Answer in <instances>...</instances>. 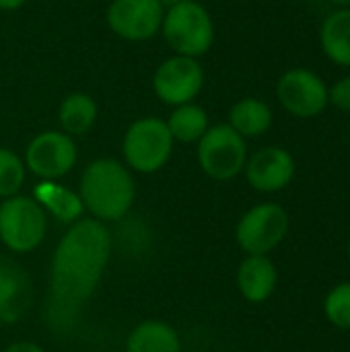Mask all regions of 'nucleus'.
Instances as JSON below:
<instances>
[{"label":"nucleus","instance_id":"nucleus-25","mask_svg":"<svg viewBox=\"0 0 350 352\" xmlns=\"http://www.w3.org/2000/svg\"><path fill=\"white\" fill-rule=\"evenodd\" d=\"M27 0H0V10H14L19 6H23Z\"/></svg>","mask_w":350,"mask_h":352},{"label":"nucleus","instance_id":"nucleus-19","mask_svg":"<svg viewBox=\"0 0 350 352\" xmlns=\"http://www.w3.org/2000/svg\"><path fill=\"white\" fill-rule=\"evenodd\" d=\"M58 122L64 134L83 136L97 122V103L87 93H70L58 109Z\"/></svg>","mask_w":350,"mask_h":352},{"label":"nucleus","instance_id":"nucleus-20","mask_svg":"<svg viewBox=\"0 0 350 352\" xmlns=\"http://www.w3.org/2000/svg\"><path fill=\"white\" fill-rule=\"evenodd\" d=\"M167 128L171 132L173 142L194 144L206 134L210 124H208V116H206L204 107H200L196 103H184L171 111V116L167 120Z\"/></svg>","mask_w":350,"mask_h":352},{"label":"nucleus","instance_id":"nucleus-23","mask_svg":"<svg viewBox=\"0 0 350 352\" xmlns=\"http://www.w3.org/2000/svg\"><path fill=\"white\" fill-rule=\"evenodd\" d=\"M328 101L336 109L350 113V76H344L336 80L332 87H328Z\"/></svg>","mask_w":350,"mask_h":352},{"label":"nucleus","instance_id":"nucleus-15","mask_svg":"<svg viewBox=\"0 0 350 352\" xmlns=\"http://www.w3.org/2000/svg\"><path fill=\"white\" fill-rule=\"evenodd\" d=\"M179 332L163 320L140 322L126 338V352H182Z\"/></svg>","mask_w":350,"mask_h":352},{"label":"nucleus","instance_id":"nucleus-5","mask_svg":"<svg viewBox=\"0 0 350 352\" xmlns=\"http://www.w3.org/2000/svg\"><path fill=\"white\" fill-rule=\"evenodd\" d=\"M173 138L165 120L140 118L128 126L122 140V155L126 167L136 173H157L171 157Z\"/></svg>","mask_w":350,"mask_h":352},{"label":"nucleus","instance_id":"nucleus-10","mask_svg":"<svg viewBox=\"0 0 350 352\" xmlns=\"http://www.w3.org/2000/svg\"><path fill=\"white\" fill-rule=\"evenodd\" d=\"M202 85H204V70L196 58H188V56H173L165 60L153 76L155 95L163 103L173 107L192 103L202 91Z\"/></svg>","mask_w":350,"mask_h":352},{"label":"nucleus","instance_id":"nucleus-12","mask_svg":"<svg viewBox=\"0 0 350 352\" xmlns=\"http://www.w3.org/2000/svg\"><path fill=\"white\" fill-rule=\"evenodd\" d=\"M295 157L283 146H264L248 157L243 175L252 190L260 194H276L295 179Z\"/></svg>","mask_w":350,"mask_h":352},{"label":"nucleus","instance_id":"nucleus-16","mask_svg":"<svg viewBox=\"0 0 350 352\" xmlns=\"http://www.w3.org/2000/svg\"><path fill=\"white\" fill-rule=\"evenodd\" d=\"M33 200L56 221L64 223L66 227L83 219L85 204L78 192H72L56 182H41L33 192Z\"/></svg>","mask_w":350,"mask_h":352},{"label":"nucleus","instance_id":"nucleus-18","mask_svg":"<svg viewBox=\"0 0 350 352\" xmlns=\"http://www.w3.org/2000/svg\"><path fill=\"white\" fill-rule=\"evenodd\" d=\"M272 109L266 101L256 97H245L237 101L229 111V126L241 138H258L264 136L272 126Z\"/></svg>","mask_w":350,"mask_h":352},{"label":"nucleus","instance_id":"nucleus-13","mask_svg":"<svg viewBox=\"0 0 350 352\" xmlns=\"http://www.w3.org/2000/svg\"><path fill=\"white\" fill-rule=\"evenodd\" d=\"M33 280L8 254H0V326L21 322L33 305Z\"/></svg>","mask_w":350,"mask_h":352},{"label":"nucleus","instance_id":"nucleus-14","mask_svg":"<svg viewBox=\"0 0 350 352\" xmlns=\"http://www.w3.org/2000/svg\"><path fill=\"white\" fill-rule=\"evenodd\" d=\"M235 285L248 303L262 305L278 287V268L270 256H245L237 266Z\"/></svg>","mask_w":350,"mask_h":352},{"label":"nucleus","instance_id":"nucleus-27","mask_svg":"<svg viewBox=\"0 0 350 352\" xmlns=\"http://www.w3.org/2000/svg\"><path fill=\"white\" fill-rule=\"evenodd\" d=\"M159 2L163 4V8H171V6L182 4V2H186V0H159Z\"/></svg>","mask_w":350,"mask_h":352},{"label":"nucleus","instance_id":"nucleus-7","mask_svg":"<svg viewBox=\"0 0 350 352\" xmlns=\"http://www.w3.org/2000/svg\"><path fill=\"white\" fill-rule=\"evenodd\" d=\"M200 169L217 182H229L243 173L248 161V144L229 124H217L196 142Z\"/></svg>","mask_w":350,"mask_h":352},{"label":"nucleus","instance_id":"nucleus-21","mask_svg":"<svg viewBox=\"0 0 350 352\" xmlns=\"http://www.w3.org/2000/svg\"><path fill=\"white\" fill-rule=\"evenodd\" d=\"M324 318L340 332H350V280L336 283L324 297Z\"/></svg>","mask_w":350,"mask_h":352},{"label":"nucleus","instance_id":"nucleus-26","mask_svg":"<svg viewBox=\"0 0 350 352\" xmlns=\"http://www.w3.org/2000/svg\"><path fill=\"white\" fill-rule=\"evenodd\" d=\"M336 8H350V0H328Z\"/></svg>","mask_w":350,"mask_h":352},{"label":"nucleus","instance_id":"nucleus-1","mask_svg":"<svg viewBox=\"0 0 350 352\" xmlns=\"http://www.w3.org/2000/svg\"><path fill=\"white\" fill-rule=\"evenodd\" d=\"M113 239L105 223L83 217L68 225L56 243L50 268L54 322L68 326L95 295L109 264Z\"/></svg>","mask_w":350,"mask_h":352},{"label":"nucleus","instance_id":"nucleus-3","mask_svg":"<svg viewBox=\"0 0 350 352\" xmlns=\"http://www.w3.org/2000/svg\"><path fill=\"white\" fill-rule=\"evenodd\" d=\"M47 235V212L31 196L0 202V241L6 252L23 256L35 252Z\"/></svg>","mask_w":350,"mask_h":352},{"label":"nucleus","instance_id":"nucleus-11","mask_svg":"<svg viewBox=\"0 0 350 352\" xmlns=\"http://www.w3.org/2000/svg\"><path fill=\"white\" fill-rule=\"evenodd\" d=\"M165 8L159 0H113L107 8L109 29L128 41H144L161 31Z\"/></svg>","mask_w":350,"mask_h":352},{"label":"nucleus","instance_id":"nucleus-9","mask_svg":"<svg viewBox=\"0 0 350 352\" xmlns=\"http://www.w3.org/2000/svg\"><path fill=\"white\" fill-rule=\"evenodd\" d=\"M78 159L72 136L62 130H45L37 134L25 151V167L41 182H56L68 175Z\"/></svg>","mask_w":350,"mask_h":352},{"label":"nucleus","instance_id":"nucleus-22","mask_svg":"<svg viewBox=\"0 0 350 352\" xmlns=\"http://www.w3.org/2000/svg\"><path fill=\"white\" fill-rule=\"evenodd\" d=\"M27 167L25 161L10 148L0 146V198H12L25 184Z\"/></svg>","mask_w":350,"mask_h":352},{"label":"nucleus","instance_id":"nucleus-8","mask_svg":"<svg viewBox=\"0 0 350 352\" xmlns=\"http://www.w3.org/2000/svg\"><path fill=\"white\" fill-rule=\"evenodd\" d=\"M278 103L287 113L299 120H311L326 111L328 85L320 74L307 68H291L276 82Z\"/></svg>","mask_w":350,"mask_h":352},{"label":"nucleus","instance_id":"nucleus-24","mask_svg":"<svg viewBox=\"0 0 350 352\" xmlns=\"http://www.w3.org/2000/svg\"><path fill=\"white\" fill-rule=\"evenodd\" d=\"M0 352H47L41 344L37 342H31V340H19V342H12L8 344L4 351Z\"/></svg>","mask_w":350,"mask_h":352},{"label":"nucleus","instance_id":"nucleus-17","mask_svg":"<svg viewBox=\"0 0 350 352\" xmlns=\"http://www.w3.org/2000/svg\"><path fill=\"white\" fill-rule=\"evenodd\" d=\"M320 45L332 64L350 68V8H336L324 19Z\"/></svg>","mask_w":350,"mask_h":352},{"label":"nucleus","instance_id":"nucleus-6","mask_svg":"<svg viewBox=\"0 0 350 352\" xmlns=\"http://www.w3.org/2000/svg\"><path fill=\"white\" fill-rule=\"evenodd\" d=\"M291 217L276 202H260L241 214L235 241L245 256H270L289 235Z\"/></svg>","mask_w":350,"mask_h":352},{"label":"nucleus","instance_id":"nucleus-2","mask_svg":"<svg viewBox=\"0 0 350 352\" xmlns=\"http://www.w3.org/2000/svg\"><path fill=\"white\" fill-rule=\"evenodd\" d=\"M78 196L91 219L101 223H113L124 219L134 200L136 184L132 171L116 159H95L80 175Z\"/></svg>","mask_w":350,"mask_h":352},{"label":"nucleus","instance_id":"nucleus-4","mask_svg":"<svg viewBox=\"0 0 350 352\" xmlns=\"http://www.w3.org/2000/svg\"><path fill=\"white\" fill-rule=\"evenodd\" d=\"M161 31L175 56H204L215 41L212 19L208 10L196 0H186L167 8Z\"/></svg>","mask_w":350,"mask_h":352},{"label":"nucleus","instance_id":"nucleus-28","mask_svg":"<svg viewBox=\"0 0 350 352\" xmlns=\"http://www.w3.org/2000/svg\"><path fill=\"white\" fill-rule=\"evenodd\" d=\"M347 258H349V262H350V237H349V241H347Z\"/></svg>","mask_w":350,"mask_h":352}]
</instances>
